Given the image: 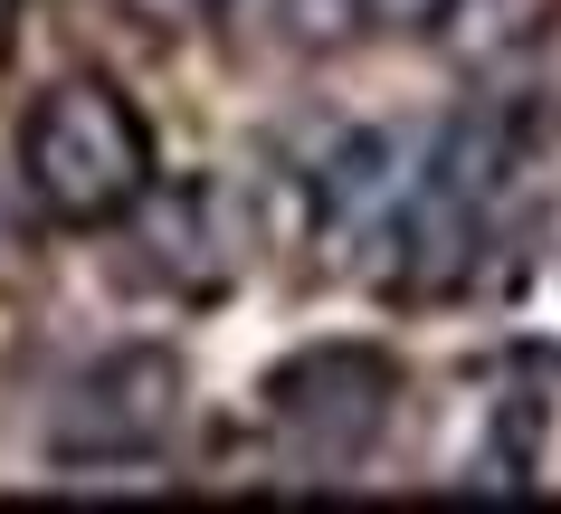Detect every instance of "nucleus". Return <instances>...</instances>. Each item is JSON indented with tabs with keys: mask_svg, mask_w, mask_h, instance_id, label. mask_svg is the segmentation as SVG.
Wrapping results in <instances>:
<instances>
[{
	"mask_svg": "<svg viewBox=\"0 0 561 514\" xmlns=\"http://www.w3.org/2000/svg\"><path fill=\"white\" fill-rule=\"evenodd\" d=\"M20 182L58 229H115L152 201V124L115 77H58L20 115Z\"/></svg>",
	"mask_w": 561,
	"mask_h": 514,
	"instance_id": "nucleus-1",
	"label": "nucleus"
},
{
	"mask_svg": "<svg viewBox=\"0 0 561 514\" xmlns=\"http://www.w3.org/2000/svg\"><path fill=\"white\" fill-rule=\"evenodd\" d=\"M390 391H400L390 353H371V343H314V353L266 372V429L286 438L296 467H324L333 477V467H353L381 438Z\"/></svg>",
	"mask_w": 561,
	"mask_h": 514,
	"instance_id": "nucleus-2",
	"label": "nucleus"
},
{
	"mask_svg": "<svg viewBox=\"0 0 561 514\" xmlns=\"http://www.w3.org/2000/svg\"><path fill=\"white\" fill-rule=\"evenodd\" d=\"M172 420H181V363L152 353V343H124V353H105L95 372H77V381L58 391L48 448H58L77 477H95V467L152 457L162 438H172Z\"/></svg>",
	"mask_w": 561,
	"mask_h": 514,
	"instance_id": "nucleus-3",
	"label": "nucleus"
},
{
	"mask_svg": "<svg viewBox=\"0 0 561 514\" xmlns=\"http://www.w3.org/2000/svg\"><path fill=\"white\" fill-rule=\"evenodd\" d=\"M410 201H419L410 144H400V134H353V144L314 172V239L333 248V267H343V276H362L371 258L400 248Z\"/></svg>",
	"mask_w": 561,
	"mask_h": 514,
	"instance_id": "nucleus-4",
	"label": "nucleus"
},
{
	"mask_svg": "<svg viewBox=\"0 0 561 514\" xmlns=\"http://www.w3.org/2000/svg\"><path fill=\"white\" fill-rule=\"evenodd\" d=\"M561 20V0H457L447 10V38H457V58H504V48H524Z\"/></svg>",
	"mask_w": 561,
	"mask_h": 514,
	"instance_id": "nucleus-5",
	"label": "nucleus"
},
{
	"mask_svg": "<svg viewBox=\"0 0 561 514\" xmlns=\"http://www.w3.org/2000/svg\"><path fill=\"white\" fill-rule=\"evenodd\" d=\"M30 182H20V172H0V276H20L30 267Z\"/></svg>",
	"mask_w": 561,
	"mask_h": 514,
	"instance_id": "nucleus-6",
	"label": "nucleus"
},
{
	"mask_svg": "<svg viewBox=\"0 0 561 514\" xmlns=\"http://www.w3.org/2000/svg\"><path fill=\"white\" fill-rule=\"evenodd\" d=\"M447 10H457V0H362V20H371V30H390V38L447 30Z\"/></svg>",
	"mask_w": 561,
	"mask_h": 514,
	"instance_id": "nucleus-7",
	"label": "nucleus"
},
{
	"mask_svg": "<svg viewBox=\"0 0 561 514\" xmlns=\"http://www.w3.org/2000/svg\"><path fill=\"white\" fill-rule=\"evenodd\" d=\"M209 10H219V0H124V20H134V30H152V38H181V30H201Z\"/></svg>",
	"mask_w": 561,
	"mask_h": 514,
	"instance_id": "nucleus-8",
	"label": "nucleus"
},
{
	"mask_svg": "<svg viewBox=\"0 0 561 514\" xmlns=\"http://www.w3.org/2000/svg\"><path fill=\"white\" fill-rule=\"evenodd\" d=\"M10 20H20V0H0V48H10Z\"/></svg>",
	"mask_w": 561,
	"mask_h": 514,
	"instance_id": "nucleus-9",
	"label": "nucleus"
}]
</instances>
